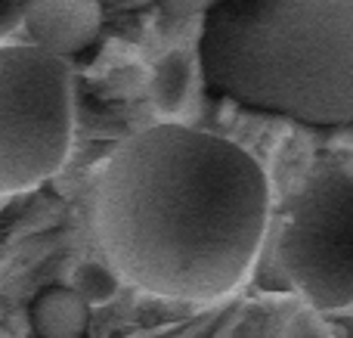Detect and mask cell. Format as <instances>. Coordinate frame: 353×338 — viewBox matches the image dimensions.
<instances>
[{"instance_id":"12","label":"cell","mask_w":353,"mask_h":338,"mask_svg":"<svg viewBox=\"0 0 353 338\" xmlns=\"http://www.w3.org/2000/svg\"><path fill=\"white\" fill-rule=\"evenodd\" d=\"M0 338H16V335H12L10 329H3V326H0Z\"/></svg>"},{"instance_id":"10","label":"cell","mask_w":353,"mask_h":338,"mask_svg":"<svg viewBox=\"0 0 353 338\" xmlns=\"http://www.w3.org/2000/svg\"><path fill=\"white\" fill-rule=\"evenodd\" d=\"M22 25V0H0V41Z\"/></svg>"},{"instance_id":"9","label":"cell","mask_w":353,"mask_h":338,"mask_svg":"<svg viewBox=\"0 0 353 338\" xmlns=\"http://www.w3.org/2000/svg\"><path fill=\"white\" fill-rule=\"evenodd\" d=\"M282 338H335V335L325 329V323L316 317V310L301 308L298 314H294L292 320L285 323V329H282Z\"/></svg>"},{"instance_id":"2","label":"cell","mask_w":353,"mask_h":338,"mask_svg":"<svg viewBox=\"0 0 353 338\" xmlns=\"http://www.w3.org/2000/svg\"><path fill=\"white\" fill-rule=\"evenodd\" d=\"M199 53L220 97L304 124H353V0H217Z\"/></svg>"},{"instance_id":"8","label":"cell","mask_w":353,"mask_h":338,"mask_svg":"<svg viewBox=\"0 0 353 338\" xmlns=\"http://www.w3.org/2000/svg\"><path fill=\"white\" fill-rule=\"evenodd\" d=\"M118 286H121V279H118V273L112 270V267L87 261V264H81L78 270H74L72 289L78 292L87 304H105L118 295Z\"/></svg>"},{"instance_id":"13","label":"cell","mask_w":353,"mask_h":338,"mask_svg":"<svg viewBox=\"0 0 353 338\" xmlns=\"http://www.w3.org/2000/svg\"><path fill=\"white\" fill-rule=\"evenodd\" d=\"M344 171H347V174H350V177H353V159L347 161V165H344Z\"/></svg>"},{"instance_id":"3","label":"cell","mask_w":353,"mask_h":338,"mask_svg":"<svg viewBox=\"0 0 353 338\" xmlns=\"http://www.w3.org/2000/svg\"><path fill=\"white\" fill-rule=\"evenodd\" d=\"M74 140L72 66L34 43L0 47V196L34 190Z\"/></svg>"},{"instance_id":"7","label":"cell","mask_w":353,"mask_h":338,"mask_svg":"<svg viewBox=\"0 0 353 338\" xmlns=\"http://www.w3.org/2000/svg\"><path fill=\"white\" fill-rule=\"evenodd\" d=\"M189 87H192V62L183 50H171L159 59L152 72V103L161 115H176L189 99Z\"/></svg>"},{"instance_id":"6","label":"cell","mask_w":353,"mask_h":338,"mask_svg":"<svg viewBox=\"0 0 353 338\" xmlns=\"http://www.w3.org/2000/svg\"><path fill=\"white\" fill-rule=\"evenodd\" d=\"M90 323V304L72 286H50L31 304V326L41 338H81Z\"/></svg>"},{"instance_id":"1","label":"cell","mask_w":353,"mask_h":338,"mask_svg":"<svg viewBox=\"0 0 353 338\" xmlns=\"http://www.w3.org/2000/svg\"><path fill=\"white\" fill-rule=\"evenodd\" d=\"M270 223L263 168L183 124L128 137L93 186V230L118 279L159 298L214 301L248 279Z\"/></svg>"},{"instance_id":"11","label":"cell","mask_w":353,"mask_h":338,"mask_svg":"<svg viewBox=\"0 0 353 338\" xmlns=\"http://www.w3.org/2000/svg\"><path fill=\"white\" fill-rule=\"evenodd\" d=\"M159 3L168 19H189V16H195V12L208 10L211 0H159Z\"/></svg>"},{"instance_id":"5","label":"cell","mask_w":353,"mask_h":338,"mask_svg":"<svg viewBox=\"0 0 353 338\" xmlns=\"http://www.w3.org/2000/svg\"><path fill=\"white\" fill-rule=\"evenodd\" d=\"M22 28L34 47L68 62L97 43L103 6L99 0H22Z\"/></svg>"},{"instance_id":"4","label":"cell","mask_w":353,"mask_h":338,"mask_svg":"<svg viewBox=\"0 0 353 338\" xmlns=\"http://www.w3.org/2000/svg\"><path fill=\"white\" fill-rule=\"evenodd\" d=\"M276 261L313 308L353 304V177L344 168H319L288 196Z\"/></svg>"}]
</instances>
